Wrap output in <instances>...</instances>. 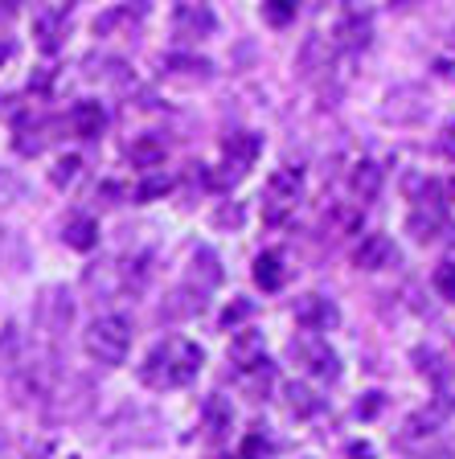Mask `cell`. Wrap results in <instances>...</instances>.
Instances as JSON below:
<instances>
[{
    "label": "cell",
    "mask_w": 455,
    "mask_h": 459,
    "mask_svg": "<svg viewBox=\"0 0 455 459\" xmlns=\"http://www.w3.org/2000/svg\"><path fill=\"white\" fill-rule=\"evenodd\" d=\"M0 193H4V197H17V193H21V185L13 181L9 172H0Z\"/></svg>",
    "instance_id": "27"
},
{
    "label": "cell",
    "mask_w": 455,
    "mask_h": 459,
    "mask_svg": "<svg viewBox=\"0 0 455 459\" xmlns=\"http://www.w3.org/2000/svg\"><path fill=\"white\" fill-rule=\"evenodd\" d=\"M86 357L99 365H124L127 349H132V320L119 312L99 316L95 325L86 328Z\"/></svg>",
    "instance_id": "2"
},
{
    "label": "cell",
    "mask_w": 455,
    "mask_h": 459,
    "mask_svg": "<svg viewBox=\"0 0 455 459\" xmlns=\"http://www.w3.org/2000/svg\"><path fill=\"white\" fill-rule=\"evenodd\" d=\"M66 25H70V9H66V4H54V9L33 13V38H38V46L46 49V54H54L57 41L66 38Z\"/></svg>",
    "instance_id": "8"
},
{
    "label": "cell",
    "mask_w": 455,
    "mask_h": 459,
    "mask_svg": "<svg viewBox=\"0 0 455 459\" xmlns=\"http://www.w3.org/2000/svg\"><path fill=\"white\" fill-rule=\"evenodd\" d=\"M78 169H83V160H78V156H62V160L54 164V172H49V177H54V185L62 189V185H74Z\"/></svg>",
    "instance_id": "22"
},
{
    "label": "cell",
    "mask_w": 455,
    "mask_h": 459,
    "mask_svg": "<svg viewBox=\"0 0 455 459\" xmlns=\"http://www.w3.org/2000/svg\"><path fill=\"white\" fill-rule=\"evenodd\" d=\"M292 357L312 373V377H320V382H337V377H341V361H337V353H332L328 341H320V336H300V341H292Z\"/></svg>",
    "instance_id": "4"
},
{
    "label": "cell",
    "mask_w": 455,
    "mask_h": 459,
    "mask_svg": "<svg viewBox=\"0 0 455 459\" xmlns=\"http://www.w3.org/2000/svg\"><path fill=\"white\" fill-rule=\"evenodd\" d=\"M127 156H132L136 169H161L164 164V143L156 140V135H144V140H136L132 148H127Z\"/></svg>",
    "instance_id": "17"
},
{
    "label": "cell",
    "mask_w": 455,
    "mask_h": 459,
    "mask_svg": "<svg viewBox=\"0 0 455 459\" xmlns=\"http://www.w3.org/2000/svg\"><path fill=\"white\" fill-rule=\"evenodd\" d=\"M201 361H206V357H201L197 344L172 336V341L156 344L148 353V361L140 365V377L152 390H180V385H189L201 373Z\"/></svg>",
    "instance_id": "1"
},
{
    "label": "cell",
    "mask_w": 455,
    "mask_h": 459,
    "mask_svg": "<svg viewBox=\"0 0 455 459\" xmlns=\"http://www.w3.org/2000/svg\"><path fill=\"white\" fill-rule=\"evenodd\" d=\"M206 427H209V439H222L230 430V406L222 398H214L206 406Z\"/></svg>",
    "instance_id": "19"
},
{
    "label": "cell",
    "mask_w": 455,
    "mask_h": 459,
    "mask_svg": "<svg viewBox=\"0 0 455 459\" xmlns=\"http://www.w3.org/2000/svg\"><path fill=\"white\" fill-rule=\"evenodd\" d=\"M341 320V312H337V304L324 296H300L295 299V325L308 328V333H320V328H332Z\"/></svg>",
    "instance_id": "6"
},
{
    "label": "cell",
    "mask_w": 455,
    "mask_h": 459,
    "mask_svg": "<svg viewBox=\"0 0 455 459\" xmlns=\"http://www.w3.org/2000/svg\"><path fill=\"white\" fill-rule=\"evenodd\" d=\"M303 193V177L300 169H279L271 172V181H267V201H263V210H267V221H284L287 213L295 210V201H300Z\"/></svg>",
    "instance_id": "3"
},
{
    "label": "cell",
    "mask_w": 455,
    "mask_h": 459,
    "mask_svg": "<svg viewBox=\"0 0 455 459\" xmlns=\"http://www.w3.org/2000/svg\"><path fill=\"white\" fill-rule=\"evenodd\" d=\"M287 411H292L295 419H312V414L324 411V398L312 390V385L292 382V385H287Z\"/></svg>",
    "instance_id": "13"
},
{
    "label": "cell",
    "mask_w": 455,
    "mask_h": 459,
    "mask_svg": "<svg viewBox=\"0 0 455 459\" xmlns=\"http://www.w3.org/2000/svg\"><path fill=\"white\" fill-rule=\"evenodd\" d=\"M62 238H66V247H74V250H91L99 242V221L95 218H70L66 230H62Z\"/></svg>",
    "instance_id": "16"
},
{
    "label": "cell",
    "mask_w": 455,
    "mask_h": 459,
    "mask_svg": "<svg viewBox=\"0 0 455 459\" xmlns=\"http://www.w3.org/2000/svg\"><path fill=\"white\" fill-rule=\"evenodd\" d=\"M255 283L263 287V291H279V287H284V258H279L276 250H267V255L255 258Z\"/></svg>",
    "instance_id": "14"
},
{
    "label": "cell",
    "mask_w": 455,
    "mask_h": 459,
    "mask_svg": "<svg viewBox=\"0 0 455 459\" xmlns=\"http://www.w3.org/2000/svg\"><path fill=\"white\" fill-rule=\"evenodd\" d=\"M443 226V218H439V210H431L427 218H423V213H415V218H410V234H415L418 242H427V238H435V230Z\"/></svg>",
    "instance_id": "20"
},
{
    "label": "cell",
    "mask_w": 455,
    "mask_h": 459,
    "mask_svg": "<svg viewBox=\"0 0 455 459\" xmlns=\"http://www.w3.org/2000/svg\"><path fill=\"white\" fill-rule=\"evenodd\" d=\"M41 307H46V312H54V316L46 320L49 333H57V328H66V325H70V316H74V307H70V296H57V291H54V296H49Z\"/></svg>",
    "instance_id": "18"
},
{
    "label": "cell",
    "mask_w": 455,
    "mask_h": 459,
    "mask_svg": "<svg viewBox=\"0 0 455 459\" xmlns=\"http://www.w3.org/2000/svg\"><path fill=\"white\" fill-rule=\"evenodd\" d=\"M230 361L238 365L242 373H250L255 365H263V336L255 333V328H238L234 341H230Z\"/></svg>",
    "instance_id": "11"
},
{
    "label": "cell",
    "mask_w": 455,
    "mask_h": 459,
    "mask_svg": "<svg viewBox=\"0 0 455 459\" xmlns=\"http://www.w3.org/2000/svg\"><path fill=\"white\" fill-rule=\"evenodd\" d=\"M267 455H271V443L263 435H247L242 439V459H267Z\"/></svg>",
    "instance_id": "24"
},
{
    "label": "cell",
    "mask_w": 455,
    "mask_h": 459,
    "mask_svg": "<svg viewBox=\"0 0 455 459\" xmlns=\"http://www.w3.org/2000/svg\"><path fill=\"white\" fill-rule=\"evenodd\" d=\"M394 258H398V250H394V242H389L386 234H365L361 247L353 250V263H357L361 271H381V267H389Z\"/></svg>",
    "instance_id": "10"
},
{
    "label": "cell",
    "mask_w": 455,
    "mask_h": 459,
    "mask_svg": "<svg viewBox=\"0 0 455 459\" xmlns=\"http://www.w3.org/2000/svg\"><path fill=\"white\" fill-rule=\"evenodd\" d=\"M345 459H373V447H370V443H353Z\"/></svg>",
    "instance_id": "28"
},
{
    "label": "cell",
    "mask_w": 455,
    "mask_h": 459,
    "mask_svg": "<svg viewBox=\"0 0 455 459\" xmlns=\"http://www.w3.org/2000/svg\"><path fill=\"white\" fill-rule=\"evenodd\" d=\"M263 17L271 21V25H287V21L295 17V4H287V0H271V4H263Z\"/></svg>",
    "instance_id": "23"
},
{
    "label": "cell",
    "mask_w": 455,
    "mask_h": 459,
    "mask_svg": "<svg viewBox=\"0 0 455 459\" xmlns=\"http://www.w3.org/2000/svg\"><path fill=\"white\" fill-rule=\"evenodd\" d=\"M172 29H177L180 41H201L214 33V13H209L206 4H180V9L172 13Z\"/></svg>",
    "instance_id": "9"
},
{
    "label": "cell",
    "mask_w": 455,
    "mask_h": 459,
    "mask_svg": "<svg viewBox=\"0 0 455 459\" xmlns=\"http://www.w3.org/2000/svg\"><path fill=\"white\" fill-rule=\"evenodd\" d=\"M370 33H373V17L361 9H345L337 29H332V38H337L341 49H365L370 46Z\"/></svg>",
    "instance_id": "7"
},
{
    "label": "cell",
    "mask_w": 455,
    "mask_h": 459,
    "mask_svg": "<svg viewBox=\"0 0 455 459\" xmlns=\"http://www.w3.org/2000/svg\"><path fill=\"white\" fill-rule=\"evenodd\" d=\"M451 49H455V38H451Z\"/></svg>",
    "instance_id": "30"
},
{
    "label": "cell",
    "mask_w": 455,
    "mask_h": 459,
    "mask_svg": "<svg viewBox=\"0 0 455 459\" xmlns=\"http://www.w3.org/2000/svg\"><path fill=\"white\" fill-rule=\"evenodd\" d=\"M431 283H435V291L443 299H455V263H439L435 275H431Z\"/></svg>",
    "instance_id": "21"
},
{
    "label": "cell",
    "mask_w": 455,
    "mask_h": 459,
    "mask_svg": "<svg viewBox=\"0 0 455 459\" xmlns=\"http://www.w3.org/2000/svg\"><path fill=\"white\" fill-rule=\"evenodd\" d=\"M258 135L255 132H238L222 143V169H226V181H238V177H247V169L258 160Z\"/></svg>",
    "instance_id": "5"
},
{
    "label": "cell",
    "mask_w": 455,
    "mask_h": 459,
    "mask_svg": "<svg viewBox=\"0 0 455 459\" xmlns=\"http://www.w3.org/2000/svg\"><path fill=\"white\" fill-rule=\"evenodd\" d=\"M250 312V304H234V307H226V316H222V325H238V320H242V316Z\"/></svg>",
    "instance_id": "26"
},
{
    "label": "cell",
    "mask_w": 455,
    "mask_h": 459,
    "mask_svg": "<svg viewBox=\"0 0 455 459\" xmlns=\"http://www.w3.org/2000/svg\"><path fill=\"white\" fill-rule=\"evenodd\" d=\"M164 189H169V177H152V181L140 185V193H136V197L148 201V197H156V193H164Z\"/></svg>",
    "instance_id": "25"
},
{
    "label": "cell",
    "mask_w": 455,
    "mask_h": 459,
    "mask_svg": "<svg viewBox=\"0 0 455 459\" xmlns=\"http://www.w3.org/2000/svg\"><path fill=\"white\" fill-rule=\"evenodd\" d=\"M107 115L99 103H74V111H70V127H74V135H83V140H95L99 132H103Z\"/></svg>",
    "instance_id": "12"
},
{
    "label": "cell",
    "mask_w": 455,
    "mask_h": 459,
    "mask_svg": "<svg viewBox=\"0 0 455 459\" xmlns=\"http://www.w3.org/2000/svg\"><path fill=\"white\" fill-rule=\"evenodd\" d=\"M9 57H13V46H9V41H0V66H4Z\"/></svg>",
    "instance_id": "29"
},
{
    "label": "cell",
    "mask_w": 455,
    "mask_h": 459,
    "mask_svg": "<svg viewBox=\"0 0 455 459\" xmlns=\"http://www.w3.org/2000/svg\"><path fill=\"white\" fill-rule=\"evenodd\" d=\"M349 185H353V193H357L361 201H373L378 197V189H381V169L373 160H361L357 169H353Z\"/></svg>",
    "instance_id": "15"
}]
</instances>
